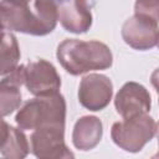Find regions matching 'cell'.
<instances>
[{"label": "cell", "instance_id": "cell-1", "mask_svg": "<svg viewBox=\"0 0 159 159\" xmlns=\"http://www.w3.org/2000/svg\"><path fill=\"white\" fill-rule=\"evenodd\" d=\"M56 56L61 66L72 76L88 71L107 70L113 63V55L109 47L96 40L66 39L58 45Z\"/></svg>", "mask_w": 159, "mask_h": 159}, {"label": "cell", "instance_id": "cell-2", "mask_svg": "<svg viewBox=\"0 0 159 159\" xmlns=\"http://www.w3.org/2000/svg\"><path fill=\"white\" fill-rule=\"evenodd\" d=\"M66 101L61 93L36 96L16 113L15 122L22 130H34L47 125H65Z\"/></svg>", "mask_w": 159, "mask_h": 159}, {"label": "cell", "instance_id": "cell-3", "mask_svg": "<svg viewBox=\"0 0 159 159\" xmlns=\"http://www.w3.org/2000/svg\"><path fill=\"white\" fill-rule=\"evenodd\" d=\"M157 132L158 124L154 118L148 113H143L113 123L111 137L120 149L129 153H138L157 135Z\"/></svg>", "mask_w": 159, "mask_h": 159}, {"label": "cell", "instance_id": "cell-4", "mask_svg": "<svg viewBox=\"0 0 159 159\" xmlns=\"http://www.w3.org/2000/svg\"><path fill=\"white\" fill-rule=\"evenodd\" d=\"M0 24L4 30L17 31L32 36H45L52 32L29 5L16 4L9 0L0 1Z\"/></svg>", "mask_w": 159, "mask_h": 159}, {"label": "cell", "instance_id": "cell-5", "mask_svg": "<svg viewBox=\"0 0 159 159\" xmlns=\"http://www.w3.org/2000/svg\"><path fill=\"white\" fill-rule=\"evenodd\" d=\"M31 152L40 159H67L73 153L65 144V125H47L34 129L31 137Z\"/></svg>", "mask_w": 159, "mask_h": 159}, {"label": "cell", "instance_id": "cell-6", "mask_svg": "<svg viewBox=\"0 0 159 159\" xmlns=\"http://www.w3.org/2000/svg\"><path fill=\"white\" fill-rule=\"evenodd\" d=\"M113 96V83L101 73H89L81 80L78 87V101L82 107L92 112L104 109Z\"/></svg>", "mask_w": 159, "mask_h": 159}, {"label": "cell", "instance_id": "cell-7", "mask_svg": "<svg viewBox=\"0 0 159 159\" xmlns=\"http://www.w3.org/2000/svg\"><path fill=\"white\" fill-rule=\"evenodd\" d=\"M158 20L134 14L122 26V37L134 50L147 51L158 45Z\"/></svg>", "mask_w": 159, "mask_h": 159}, {"label": "cell", "instance_id": "cell-8", "mask_svg": "<svg viewBox=\"0 0 159 159\" xmlns=\"http://www.w3.org/2000/svg\"><path fill=\"white\" fill-rule=\"evenodd\" d=\"M24 84L34 96H47L58 92L61 78L51 62L37 60L25 66Z\"/></svg>", "mask_w": 159, "mask_h": 159}, {"label": "cell", "instance_id": "cell-9", "mask_svg": "<svg viewBox=\"0 0 159 159\" xmlns=\"http://www.w3.org/2000/svg\"><path fill=\"white\" fill-rule=\"evenodd\" d=\"M114 107L122 118L149 113L152 98L148 89L138 82H127L122 86L114 98Z\"/></svg>", "mask_w": 159, "mask_h": 159}, {"label": "cell", "instance_id": "cell-10", "mask_svg": "<svg viewBox=\"0 0 159 159\" xmlns=\"http://www.w3.org/2000/svg\"><path fill=\"white\" fill-rule=\"evenodd\" d=\"M57 21L72 34H84L92 26V12L86 0H56Z\"/></svg>", "mask_w": 159, "mask_h": 159}, {"label": "cell", "instance_id": "cell-11", "mask_svg": "<svg viewBox=\"0 0 159 159\" xmlns=\"http://www.w3.org/2000/svg\"><path fill=\"white\" fill-rule=\"evenodd\" d=\"M25 82V66L17 65L0 81V117L11 114L21 104L20 87Z\"/></svg>", "mask_w": 159, "mask_h": 159}, {"label": "cell", "instance_id": "cell-12", "mask_svg": "<svg viewBox=\"0 0 159 159\" xmlns=\"http://www.w3.org/2000/svg\"><path fill=\"white\" fill-rule=\"evenodd\" d=\"M103 134V125L96 116H83L75 123L72 132V143L80 150H91L96 148Z\"/></svg>", "mask_w": 159, "mask_h": 159}, {"label": "cell", "instance_id": "cell-13", "mask_svg": "<svg viewBox=\"0 0 159 159\" xmlns=\"http://www.w3.org/2000/svg\"><path fill=\"white\" fill-rule=\"evenodd\" d=\"M30 152L29 142L22 129L9 125L6 137L0 143V153L5 158L22 159Z\"/></svg>", "mask_w": 159, "mask_h": 159}, {"label": "cell", "instance_id": "cell-14", "mask_svg": "<svg viewBox=\"0 0 159 159\" xmlns=\"http://www.w3.org/2000/svg\"><path fill=\"white\" fill-rule=\"evenodd\" d=\"M20 48L16 36L7 31L0 36V76L10 73L16 68L20 60Z\"/></svg>", "mask_w": 159, "mask_h": 159}, {"label": "cell", "instance_id": "cell-15", "mask_svg": "<svg viewBox=\"0 0 159 159\" xmlns=\"http://www.w3.org/2000/svg\"><path fill=\"white\" fill-rule=\"evenodd\" d=\"M35 10L41 21L53 31L57 24L56 0H35Z\"/></svg>", "mask_w": 159, "mask_h": 159}, {"label": "cell", "instance_id": "cell-16", "mask_svg": "<svg viewBox=\"0 0 159 159\" xmlns=\"http://www.w3.org/2000/svg\"><path fill=\"white\" fill-rule=\"evenodd\" d=\"M134 14L159 20V0H137Z\"/></svg>", "mask_w": 159, "mask_h": 159}, {"label": "cell", "instance_id": "cell-17", "mask_svg": "<svg viewBox=\"0 0 159 159\" xmlns=\"http://www.w3.org/2000/svg\"><path fill=\"white\" fill-rule=\"evenodd\" d=\"M7 130H9V124L2 119V117H0V143L6 137Z\"/></svg>", "mask_w": 159, "mask_h": 159}, {"label": "cell", "instance_id": "cell-18", "mask_svg": "<svg viewBox=\"0 0 159 159\" xmlns=\"http://www.w3.org/2000/svg\"><path fill=\"white\" fill-rule=\"evenodd\" d=\"M9 1H12V2H16V4H21V5H29L30 0H9Z\"/></svg>", "mask_w": 159, "mask_h": 159}, {"label": "cell", "instance_id": "cell-19", "mask_svg": "<svg viewBox=\"0 0 159 159\" xmlns=\"http://www.w3.org/2000/svg\"><path fill=\"white\" fill-rule=\"evenodd\" d=\"M2 34H4V27H2V26H1V24H0V36H1Z\"/></svg>", "mask_w": 159, "mask_h": 159}]
</instances>
